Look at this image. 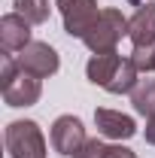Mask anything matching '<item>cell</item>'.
Here are the masks:
<instances>
[{
  "instance_id": "obj_1",
  "label": "cell",
  "mask_w": 155,
  "mask_h": 158,
  "mask_svg": "<svg viewBox=\"0 0 155 158\" xmlns=\"http://www.w3.org/2000/svg\"><path fill=\"white\" fill-rule=\"evenodd\" d=\"M6 152L9 158H46V137L43 128L31 118H19L6 125Z\"/></svg>"
},
{
  "instance_id": "obj_2",
  "label": "cell",
  "mask_w": 155,
  "mask_h": 158,
  "mask_svg": "<svg viewBox=\"0 0 155 158\" xmlns=\"http://www.w3.org/2000/svg\"><path fill=\"white\" fill-rule=\"evenodd\" d=\"M122 37H128V19L119 9L107 6V9H100L97 21L91 24V31L82 37V43L97 55V52H116Z\"/></svg>"
},
{
  "instance_id": "obj_3",
  "label": "cell",
  "mask_w": 155,
  "mask_h": 158,
  "mask_svg": "<svg viewBox=\"0 0 155 158\" xmlns=\"http://www.w3.org/2000/svg\"><path fill=\"white\" fill-rule=\"evenodd\" d=\"M55 6L64 19V31L76 40L85 37L91 31V24L97 21V15H100L97 0H55Z\"/></svg>"
},
{
  "instance_id": "obj_4",
  "label": "cell",
  "mask_w": 155,
  "mask_h": 158,
  "mask_svg": "<svg viewBox=\"0 0 155 158\" xmlns=\"http://www.w3.org/2000/svg\"><path fill=\"white\" fill-rule=\"evenodd\" d=\"M49 140H52V149L58 152V155L64 158H73L85 146V125H82V118L76 116H58L55 122H52V134H49Z\"/></svg>"
},
{
  "instance_id": "obj_5",
  "label": "cell",
  "mask_w": 155,
  "mask_h": 158,
  "mask_svg": "<svg viewBox=\"0 0 155 158\" xmlns=\"http://www.w3.org/2000/svg\"><path fill=\"white\" fill-rule=\"evenodd\" d=\"M19 64H21V70L34 73L37 79H49V76H55V73H58L61 58H58V52H55L49 43H40V40H34L27 49H21Z\"/></svg>"
},
{
  "instance_id": "obj_6",
  "label": "cell",
  "mask_w": 155,
  "mask_h": 158,
  "mask_svg": "<svg viewBox=\"0 0 155 158\" xmlns=\"http://www.w3.org/2000/svg\"><path fill=\"white\" fill-rule=\"evenodd\" d=\"M3 88V100H6V106H34L43 94V82H40L34 73H27V70H19L15 79H9L6 85H0Z\"/></svg>"
},
{
  "instance_id": "obj_7",
  "label": "cell",
  "mask_w": 155,
  "mask_h": 158,
  "mask_svg": "<svg viewBox=\"0 0 155 158\" xmlns=\"http://www.w3.org/2000/svg\"><path fill=\"white\" fill-rule=\"evenodd\" d=\"M31 43H34V40H31V21L24 19V15L6 12V15L0 19V46H3L6 55L27 49Z\"/></svg>"
},
{
  "instance_id": "obj_8",
  "label": "cell",
  "mask_w": 155,
  "mask_h": 158,
  "mask_svg": "<svg viewBox=\"0 0 155 158\" xmlns=\"http://www.w3.org/2000/svg\"><path fill=\"white\" fill-rule=\"evenodd\" d=\"M94 125H97V134L100 137H110V140H131L137 134V122L119 110H107L100 106L94 110Z\"/></svg>"
},
{
  "instance_id": "obj_9",
  "label": "cell",
  "mask_w": 155,
  "mask_h": 158,
  "mask_svg": "<svg viewBox=\"0 0 155 158\" xmlns=\"http://www.w3.org/2000/svg\"><path fill=\"white\" fill-rule=\"evenodd\" d=\"M128 37L134 46H155V3L137 6V12L128 19Z\"/></svg>"
},
{
  "instance_id": "obj_10",
  "label": "cell",
  "mask_w": 155,
  "mask_h": 158,
  "mask_svg": "<svg viewBox=\"0 0 155 158\" xmlns=\"http://www.w3.org/2000/svg\"><path fill=\"white\" fill-rule=\"evenodd\" d=\"M119 64H122V55H119V52H97V55H91L88 64H85V76L91 79L94 85L107 88V85L113 82V76H116Z\"/></svg>"
},
{
  "instance_id": "obj_11",
  "label": "cell",
  "mask_w": 155,
  "mask_h": 158,
  "mask_svg": "<svg viewBox=\"0 0 155 158\" xmlns=\"http://www.w3.org/2000/svg\"><path fill=\"white\" fill-rule=\"evenodd\" d=\"M137 76H140V70L134 67V61H131V58H122V64H119L113 82L107 85V91H110V94H131V91L137 88V82H140Z\"/></svg>"
},
{
  "instance_id": "obj_12",
  "label": "cell",
  "mask_w": 155,
  "mask_h": 158,
  "mask_svg": "<svg viewBox=\"0 0 155 158\" xmlns=\"http://www.w3.org/2000/svg\"><path fill=\"white\" fill-rule=\"evenodd\" d=\"M131 103H134V113L137 116H155V79H140L137 88L131 91Z\"/></svg>"
},
{
  "instance_id": "obj_13",
  "label": "cell",
  "mask_w": 155,
  "mask_h": 158,
  "mask_svg": "<svg viewBox=\"0 0 155 158\" xmlns=\"http://www.w3.org/2000/svg\"><path fill=\"white\" fill-rule=\"evenodd\" d=\"M15 12L24 15L31 24L49 21V0H15Z\"/></svg>"
},
{
  "instance_id": "obj_14",
  "label": "cell",
  "mask_w": 155,
  "mask_h": 158,
  "mask_svg": "<svg viewBox=\"0 0 155 158\" xmlns=\"http://www.w3.org/2000/svg\"><path fill=\"white\" fill-rule=\"evenodd\" d=\"M73 158H107V143L97 140V137H88V140H85V146H82Z\"/></svg>"
},
{
  "instance_id": "obj_15",
  "label": "cell",
  "mask_w": 155,
  "mask_h": 158,
  "mask_svg": "<svg viewBox=\"0 0 155 158\" xmlns=\"http://www.w3.org/2000/svg\"><path fill=\"white\" fill-rule=\"evenodd\" d=\"M107 158H137V152L122 143H113V146H107Z\"/></svg>"
},
{
  "instance_id": "obj_16",
  "label": "cell",
  "mask_w": 155,
  "mask_h": 158,
  "mask_svg": "<svg viewBox=\"0 0 155 158\" xmlns=\"http://www.w3.org/2000/svg\"><path fill=\"white\" fill-rule=\"evenodd\" d=\"M143 137H146V143H149V146H155V116L146 118V131H143Z\"/></svg>"
},
{
  "instance_id": "obj_17",
  "label": "cell",
  "mask_w": 155,
  "mask_h": 158,
  "mask_svg": "<svg viewBox=\"0 0 155 158\" xmlns=\"http://www.w3.org/2000/svg\"><path fill=\"white\" fill-rule=\"evenodd\" d=\"M131 3H140V6H143V3H152V0H131Z\"/></svg>"
}]
</instances>
